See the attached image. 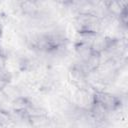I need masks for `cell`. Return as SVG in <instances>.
I'll return each instance as SVG.
<instances>
[{"instance_id": "cell-5", "label": "cell", "mask_w": 128, "mask_h": 128, "mask_svg": "<svg viewBox=\"0 0 128 128\" xmlns=\"http://www.w3.org/2000/svg\"><path fill=\"white\" fill-rule=\"evenodd\" d=\"M75 50L77 52V54L80 56V58L82 59V61H86L94 52L92 50L91 44L88 42H84V41H80L76 44L75 46Z\"/></svg>"}, {"instance_id": "cell-2", "label": "cell", "mask_w": 128, "mask_h": 128, "mask_svg": "<svg viewBox=\"0 0 128 128\" xmlns=\"http://www.w3.org/2000/svg\"><path fill=\"white\" fill-rule=\"evenodd\" d=\"M77 27L81 35H97L100 29V21L94 14L82 13L77 18Z\"/></svg>"}, {"instance_id": "cell-8", "label": "cell", "mask_w": 128, "mask_h": 128, "mask_svg": "<svg viewBox=\"0 0 128 128\" xmlns=\"http://www.w3.org/2000/svg\"><path fill=\"white\" fill-rule=\"evenodd\" d=\"M12 121V118L10 114L0 108V127H6L8 126Z\"/></svg>"}, {"instance_id": "cell-6", "label": "cell", "mask_w": 128, "mask_h": 128, "mask_svg": "<svg viewBox=\"0 0 128 128\" xmlns=\"http://www.w3.org/2000/svg\"><path fill=\"white\" fill-rule=\"evenodd\" d=\"M70 76H71V80L77 86H82L83 84L86 83V81H85L86 74H85L84 69H82L81 67L74 66L72 68V70L70 71Z\"/></svg>"}, {"instance_id": "cell-9", "label": "cell", "mask_w": 128, "mask_h": 128, "mask_svg": "<svg viewBox=\"0 0 128 128\" xmlns=\"http://www.w3.org/2000/svg\"><path fill=\"white\" fill-rule=\"evenodd\" d=\"M5 66H6V57L0 53V71L5 69Z\"/></svg>"}, {"instance_id": "cell-3", "label": "cell", "mask_w": 128, "mask_h": 128, "mask_svg": "<svg viewBox=\"0 0 128 128\" xmlns=\"http://www.w3.org/2000/svg\"><path fill=\"white\" fill-rule=\"evenodd\" d=\"M31 102L24 96H18L14 99H12L11 107L12 110L17 114H26L27 110L31 106Z\"/></svg>"}, {"instance_id": "cell-1", "label": "cell", "mask_w": 128, "mask_h": 128, "mask_svg": "<svg viewBox=\"0 0 128 128\" xmlns=\"http://www.w3.org/2000/svg\"><path fill=\"white\" fill-rule=\"evenodd\" d=\"M93 105L101 108L105 112L116 111L120 105L121 100L115 94L106 91H96L93 95Z\"/></svg>"}, {"instance_id": "cell-7", "label": "cell", "mask_w": 128, "mask_h": 128, "mask_svg": "<svg viewBox=\"0 0 128 128\" xmlns=\"http://www.w3.org/2000/svg\"><path fill=\"white\" fill-rule=\"evenodd\" d=\"M30 124L34 126L35 128H40L45 126L48 123V117L47 115H39V116H30L27 117Z\"/></svg>"}, {"instance_id": "cell-4", "label": "cell", "mask_w": 128, "mask_h": 128, "mask_svg": "<svg viewBox=\"0 0 128 128\" xmlns=\"http://www.w3.org/2000/svg\"><path fill=\"white\" fill-rule=\"evenodd\" d=\"M107 10L115 17H119L127 10V2H119V1H112L106 3Z\"/></svg>"}]
</instances>
